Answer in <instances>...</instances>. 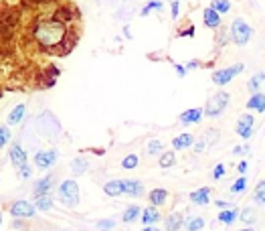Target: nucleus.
I'll use <instances>...</instances> for the list:
<instances>
[{
    "mask_svg": "<svg viewBox=\"0 0 265 231\" xmlns=\"http://www.w3.org/2000/svg\"><path fill=\"white\" fill-rule=\"evenodd\" d=\"M36 41L45 47H57L65 39V27L59 20H43L39 27L35 29Z\"/></svg>",
    "mask_w": 265,
    "mask_h": 231,
    "instance_id": "f257e3e1",
    "label": "nucleus"
},
{
    "mask_svg": "<svg viewBox=\"0 0 265 231\" xmlns=\"http://www.w3.org/2000/svg\"><path fill=\"white\" fill-rule=\"evenodd\" d=\"M59 201L65 203L67 207H77L79 205V187L75 180H63L59 187Z\"/></svg>",
    "mask_w": 265,
    "mask_h": 231,
    "instance_id": "f03ea898",
    "label": "nucleus"
},
{
    "mask_svg": "<svg viewBox=\"0 0 265 231\" xmlns=\"http://www.w3.org/2000/svg\"><path fill=\"white\" fill-rule=\"evenodd\" d=\"M227 104H229V93H225V91L214 93V95L209 97L207 107H205V114L211 116V118H217V116H221L225 112Z\"/></svg>",
    "mask_w": 265,
    "mask_h": 231,
    "instance_id": "7ed1b4c3",
    "label": "nucleus"
},
{
    "mask_svg": "<svg viewBox=\"0 0 265 231\" xmlns=\"http://www.w3.org/2000/svg\"><path fill=\"white\" fill-rule=\"evenodd\" d=\"M231 35H233V41L237 45H247L249 39H251V35H253V31H251V27L243 18H237L231 24Z\"/></svg>",
    "mask_w": 265,
    "mask_h": 231,
    "instance_id": "20e7f679",
    "label": "nucleus"
},
{
    "mask_svg": "<svg viewBox=\"0 0 265 231\" xmlns=\"http://www.w3.org/2000/svg\"><path fill=\"white\" fill-rule=\"evenodd\" d=\"M243 71V65L241 63H237L233 67H227V69H219V71H214L212 73V81L217 83V85H225V83H229L237 73H241Z\"/></svg>",
    "mask_w": 265,
    "mask_h": 231,
    "instance_id": "39448f33",
    "label": "nucleus"
},
{
    "mask_svg": "<svg viewBox=\"0 0 265 231\" xmlns=\"http://www.w3.org/2000/svg\"><path fill=\"white\" fill-rule=\"evenodd\" d=\"M237 134L239 136H243L245 140L251 138V134H253V118H251V114H243L241 118H239V124H237Z\"/></svg>",
    "mask_w": 265,
    "mask_h": 231,
    "instance_id": "423d86ee",
    "label": "nucleus"
},
{
    "mask_svg": "<svg viewBox=\"0 0 265 231\" xmlns=\"http://www.w3.org/2000/svg\"><path fill=\"white\" fill-rule=\"evenodd\" d=\"M35 207L29 203V201H17L15 205L10 207V213L15 217H33L35 215Z\"/></svg>",
    "mask_w": 265,
    "mask_h": 231,
    "instance_id": "0eeeda50",
    "label": "nucleus"
},
{
    "mask_svg": "<svg viewBox=\"0 0 265 231\" xmlns=\"http://www.w3.org/2000/svg\"><path fill=\"white\" fill-rule=\"evenodd\" d=\"M35 162L39 168H49L57 162V152L55 150H47V152H36Z\"/></svg>",
    "mask_w": 265,
    "mask_h": 231,
    "instance_id": "6e6552de",
    "label": "nucleus"
},
{
    "mask_svg": "<svg viewBox=\"0 0 265 231\" xmlns=\"http://www.w3.org/2000/svg\"><path fill=\"white\" fill-rule=\"evenodd\" d=\"M10 162L15 164L17 168H22V166H27V152H24L20 146H12L10 148Z\"/></svg>",
    "mask_w": 265,
    "mask_h": 231,
    "instance_id": "1a4fd4ad",
    "label": "nucleus"
},
{
    "mask_svg": "<svg viewBox=\"0 0 265 231\" xmlns=\"http://www.w3.org/2000/svg\"><path fill=\"white\" fill-rule=\"evenodd\" d=\"M249 89L253 91V95L255 93H263L265 91V73H257V75H253L249 79Z\"/></svg>",
    "mask_w": 265,
    "mask_h": 231,
    "instance_id": "9d476101",
    "label": "nucleus"
},
{
    "mask_svg": "<svg viewBox=\"0 0 265 231\" xmlns=\"http://www.w3.org/2000/svg\"><path fill=\"white\" fill-rule=\"evenodd\" d=\"M51 182H53V177H45V178H41L39 182H36V185H35V195H36V199L47 197V193L51 191Z\"/></svg>",
    "mask_w": 265,
    "mask_h": 231,
    "instance_id": "9b49d317",
    "label": "nucleus"
},
{
    "mask_svg": "<svg viewBox=\"0 0 265 231\" xmlns=\"http://www.w3.org/2000/svg\"><path fill=\"white\" fill-rule=\"evenodd\" d=\"M249 109H255V112H265V93H255L249 97L247 102Z\"/></svg>",
    "mask_w": 265,
    "mask_h": 231,
    "instance_id": "f8f14e48",
    "label": "nucleus"
},
{
    "mask_svg": "<svg viewBox=\"0 0 265 231\" xmlns=\"http://www.w3.org/2000/svg\"><path fill=\"white\" fill-rule=\"evenodd\" d=\"M124 191H125V195H132V197H140L144 193V187H142V182H138V180H124Z\"/></svg>",
    "mask_w": 265,
    "mask_h": 231,
    "instance_id": "ddd939ff",
    "label": "nucleus"
},
{
    "mask_svg": "<svg viewBox=\"0 0 265 231\" xmlns=\"http://www.w3.org/2000/svg\"><path fill=\"white\" fill-rule=\"evenodd\" d=\"M200 118H203V109H188V112L180 114V124H196Z\"/></svg>",
    "mask_w": 265,
    "mask_h": 231,
    "instance_id": "4468645a",
    "label": "nucleus"
},
{
    "mask_svg": "<svg viewBox=\"0 0 265 231\" xmlns=\"http://www.w3.org/2000/svg\"><path fill=\"white\" fill-rule=\"evenodd\" d=\"M194 144V136L193 134H180V136H176L174 140H172V146L174 148H188V146H193Z\"/></svg>",
    "mask_w": 265,
    "mask_h": 231,
    "instance_id": "2eb2a0df",
    "label": "nucleus"
},
{
    "mask_svg": "<svg viewBox=\"0 0 265 231\" xmlns=\"http://www.w3.org/2000/svg\"><path fill=\"white\" fill-rule=\"evenodd\" d=\"M160 221V213L156 207H148V209L144 211V217H142V223H146L148 227H154V223Z\"/></svg>",
    "mask_w": 265,
    "mask_h": 231,
    "instance_id": "dca6fc26",
    "label": "nucleus"
},
{
    "mask_svg": "<svg viewBox=\"0 0 265 231\" xmlns=\"http://www.w3.org/2000/svg\"><path fill=\"white\" fill-rule=\"evenodd\" d=\"M106 195H109V197H116V195H124V180H109L107 185L104 187Z\"/></svg>",
    "mask_w": 265,
    "mask_h": 231,
    "instance_id": "f3484780",
    "label": "nucleus"
},
{
    "mask_svg": "<svg viewBox=\"0 0 265 231\" xmlns=\"http://www.w3.org/2000/svg\"><path fill=\"white\" fill-rule=\"evenodd\" d=\"M205 24H207V27H211V29H217V27H219V24H221V18H219V12H217V10H214L212 6L205 10Z\"/></svg>",
    "mask_w": 265,
    "mask_h": 231,
    "instance_id": "a211bd4d",
    "label": "nucleus"
},
{
    "mask_svg": "<svg viewBox=\"0 0 265 231\" xmlns=\"http://www.w3.org/2000/svg\"><path fill=\"white\" fill-rule=\"evenodd\" d=\"M71 168H73V175H83L87 168H89V160L85 156H77L75 160L71 162Z\"/></svg>",
    "mask_w": 265,
    "mask_h": 231,
    "instance_id": "6ab92c4d",
    "label": "nucleus"
},
{
    "mask_svg": "<svg viewBox=\"0 0 265 231\" xmlns=\"http://www.w3.org/2000/svg\"><path fill=\"white\" fill-rule=\"evenodd\" d=\"M164 225H166L168 231H178L182 227V215L180 213H172L168 215V219L164 221Z\"/></svg>",
    "mask_w": 265,
    "mask_h": 231,
    "instance_id": "aec40b11",
    "label": "nucleus"
},
{
    "mask_svg": "<svg viewBox=\"0 0 265 231\" xmlns=\"http://www.w3.org/2000/svg\"><path fill=\"white\" fill-rule=\"evenodd\" d=\"M209 189H198V191H194L193 195H191V201L194 203V205H207L209 203Z\"/></svg>",
    "mask_w": 265,
    "mask_h": 231,
    "instance_id": "412c9836",
    "label": "nucleus"
},
{
    "mask_svg": "<svg viewBox=\"0 0 265 231\" xmlns=\"http://www.w3.org/2000/svg\"><path fill=\"white\" fill-rule=\"evenodd\" d=\"M166 197H168V193L164 191V189H154L152 193H150V201H152L154 207H156V205H162L164 201H166Z\"/></svg>",
    "mask_w": 265,
    "mask_h": 231,
    "instance_id": "4be33fe9",
    "label": "nucleus"
},
{
    "mask_svg": "<svg viewBox=\"0 0 265 231\" xmlns=\"http://www.w3.org/2000/svg\"><path fill=\"white\" fill-rule=\"evenodd\" d=\"M255 219H257V211L253 209V207H247V209L241 211V221H243L245 225L255 223Z\"/></svg>",
    "mask_w": 265,
    "mask_h": 231,
    "instance_id": "5701e85b",
    "label": "nucleus"
},
{
    "mask_svg": "<svg viewBox=\"0 0 265 231\" xmlns=\"http://www.w3.org/2000/svg\"><path fill=\"white\" fill-rule=\"evenodd\" d=\"M138 215H140V207L132 205V207H128V209L124 211V221L125 223H132V221H136V219H138Z\"/></svg>",
    "mask_w": 265,
    "mask_h": 231,
    "instance_id": "b1692460",
    "label": "nucleus"
},
{
    "mask_svg": "<svg viewBox=\"0 0 265 231\" xmlns=\"http://www.w3.org/2000/svg\"><path fill=\"white\" fill-rule=\"evenodd\" d=\"M22 116H24V106L20 104V106H17V107L10 112V116H8V124H18V122L22 120Z\"/></svg>",
    "mask_w": 265,
    "mask_h": 231,
    "instance_id": "393cba45",
    "label": "nucleus"
},
{
    "mask_svg": "<svg viewBox=\"0 0 265 231\" xmlns=\"http://www.w3.org/2000/svg\"><path fill=\"white\" fill-rule=\"evenodd\" d=\"M184 225H186V231H198V229L205 227V221H203L200 217H191Z\"/></svg>",
    "mask_w": 265,
    "mask_h": 231,
    "instance_id": "a878e982",
    "label": "nucleus"
},
{
    "mask_svg": "<svg viewBox=\"0 0 265 231\" xmlns=\"http://www.w3.org/2000/svg\"><path fill=\"white\" fill-rule=\"evenodd\" d=\"M237 215H239V211L237 209H229V211H223L221 215H219V221H223V223H233L235 219H237Z\"/></svg>",
    "mask_w": 265,
    "mask_h": 231,
    "instance_id": "bb28decb",
    "label": "nucleus"
},
{
    "mask_svg": "<svg viewBox=\"0 0 265 231\" xmlns=\"http://www.w3.org/2000/svg\"><path fill=\"white\" fill-rule=\"evenodd\" d=\"M174 162H176L174 152H164L162 158H160V166H162V168H168V166H172Z\"/></svg>",
    "mask_w": 265,
    "mask_h": 231,
    "instance_id": "cd10ccee",
    "label": "nucleus"
},
{
    "mask_svg": "<svg viewBox=\"0 0 265 231\" xmlns=\"http://www.w3.org/2000/svg\"><path fill=\"white\" fill-rule=\"evenodd\" d=\"M255 201L265 205V180L257 182V189H255Z\"/></svg>",
    "mask_w": 265,
    "mask_h": 231,
    "instance_id": "c85d7f7f",
    "label": "nucleus"
},
{
    "mask_svg": "<svg viewBox=\"0 0 265 231\" xmlns=\"http://www.w3.org/2000/svg\"><path fill=\"white\" fill-rule=\"evenodd\" d=\"M53 207V201L51 197H41V199H36V209H41V211H49Z\"/></svg>",
    "mask_w": 265,
    "mask_h": 231,
    "instance_id": "c756f323",
    "label": "nucleus"
},
{
    "mask_svg": "<svg viewBox=\"0 0 265 231\" xmlns=\"http://www.w3.org/2000/svg\"><path fill=\"white\" fill-rule=\"evenodd\" d=\"M245 187H247V180H245V177H241V178H239L237 182H233V187H231V193L235 195H239V193H243L245 191Z\"/></svg>",
    "mask_w": 265,
    "mask_h": 231,
    "instance_id": "7c9ffc66",
    "label": "nucleus"
},
{
    "mask_svg": "<svg viewBox=\"0 0 265 231\" xmlns=\"http://www.w3.org/2000/svg\"><path fill=\"white\" fill-rule=\"evenodd\" d=\"M122 166H124V168H134V166H138V156H136V154L125 156L124 160H122Z\"/></svg>",
    "mask_w": 265,
    "mask_h": 231,
    "instance_id": "2f4dec72",
    "label": "nucleus"
},
{
    "mask_svg": "<svg viewBox=\"0 0 265 231\" xmlns=\"http://www.w3.org/2000/svg\"><path fill=\"white\" fill-rule=\"evenodd\" d=\"M8 138H10V132H8L6 126H2V128H0V146H6Z\"/></svg>",
    "mask_w": 265,
    "mask_h": 231,
    "instance_id": "473e14b6",
    "label": "nucleus"
},
{
    "mask_svg": "<svg viewBox=\"0 0 265 231\" xmlns=\"http://www.w3.org/2000/svg\"><path fill=\"white\" fill-rule=\"evenodd\" d=\"M160 148H162L160 140H150V144H148V154H156V152H160Z\"/></svg>",
    "mask_w": 265,
    "mask_h": 231,
    "instance_id": "72a5a7b5",
    "label": "nucleus"
},
{
    "mask_svg": "<svg viewBox=\"0 0 265 231\" xmlns=\"http://www.w3.org/2000/svg\"><path fill=\"white\" fill-rule=\"evenodd\" d=\"M212 8L217 10V12H229L231 2H223V0H221V2H214V4H212Z\"/></svg>",
    "mask_w": 265,
    "mask_h": 231,
    "instance_id": "f704fd0d",
    "label": "nucleus"
},
{
    "mask_svg": "<svg viewBox=\"0 0 265 231\" xmlns=\"http://www.w3.org/2000/svg\"><path fill=\"white\" fill-rule=\"evenodd\" d=\"M225 177V164H217L212 170V178H223Z\"/></svg>",
    "mask_w": 265,
    "mask_h": 231,
    "instance_id": "c9c22d12",
    "label": "nucleus"
},
{
    "mask_svg": "<svg viewBox=\"0 0 265 231\" xmlns=\"http://www.w3.org/2000/svg\"><path fill=\"white\" fill-rule=\"evenodd\" d=\"M18 177H20V178H29V177H31V168H29V164L22 166V168H18Z\"/></svg>",
    "mask_w": 265,
    "mask_h": 231,
    "instance_id": "e433bc0d",
    "label": "nucleus"
},
{
    "mask_svg": "<svg viewBox=\"0 0 265 231\" xmlns=\"http://www.w3.org/2000/svg\"><path fill=\"white\" fill-rule=\"evenodd\" d=\"M160 6H162V2H150V4H148L144 10H142V17H146V15H148V12L152 10V8H160Z\"/></svg>",
    "mask_w": 265,
    "mask_h": 231,
    "instance_id": "4c0bfd02",
    "label": "nucleus"
},
{
    "mask_svg": "<svg viewBox=\"0 0 265 231\" xmlns=\"http://www.w3.org/2000/svg\"><path fill=\"white\" fill-rule=\"evenodd\" d=\"M207 146H209V142H205V138H203L200 142L194 144V150H196V152H203V150H207Z\"/></svg>",
    "mask_w": 265,
    "mask_h": 231,
    "instance_id": "58836bf2",
    "label": "nucleus"
},
{
    "mask_svg": "<svg viewBox=\"0 0 265 231\" xmlns=\"http://www.w3.org/2000/svg\"><path fill=\"white\" fill-rule=\"evenodd\" d=\"M97 227L107 231V229H111V227H113V221H109V219H107V221H99V223H97Z\"/></svg>",
    "mask_w": 265,
    "mask_h": 231,
    "instance_id": "ea45409f",
    "label": "nucleus"
},
{
    "mask_svg": "<svg viewBox=\"0 0 265 231\" xmlns=\"http://www.w3.org/2000/svg\"><path fill=\"white\" fill-rule=\"evenodd\" d=\"M235 154H247L249 152V146L245 144V146H235V150H233Z\"/></svg>",
    "mask_w": 265,
    "mask_h": 231,
    "instance_id": "a19ab883",
    "label": "nucleus"
},
{
    "mask_svg": "<svg viewBox=\"0 0 265 231\" xmlns=\"http://www.w3.org/2000/svg\"><path fill=\"white\" fill-rule=\"evenodd\" d=\"M229 205H231V203H225V201H217V207H221V209H225V211H229Z\"/></svg>",
    "mask_w": 265,
    "mask_h": 231,
    "instance_id": "79ce46f5",
    "label": "nucleus"
},
{
    "mask_svg": "<svg viewBox=\"0 0 265 231\" xmlns=\"http://www.w3.org/2000/svg\"><path fill=\"white\" fill-rule=\"evenodd\" d=\"M237 170H239V173H245V170H247V162H241V164L237 166Z\"/></svg>",
    "mask_w": 265,
    "mask_h": 231,
    "instance_id": "37998d69",
    "label": "nucleus"
},
{
    "mask_svg": "<svg viewBox=\"0 0 265 231\" xmlns=\"http://www.w3.org/2000/svg\"><path fill=\"white\" fill-rule=\"evenodd\" d=\"M176 73H178V75H184V73H186V69H184L182 65H176Z\"/></svg>",
    "mask_w": 265,
    "mask_h": 231,
    "instance_id": "c03bdc74",
    "label": "nucleus"
},
{
    "mask_svg": "<svg viewBox=\"0 0 265 231\" xmlns=\"http://www.w3.org/2000/svg\"><path fill=\"white\" fill-rule=\"evenodd\" d=\"M176 8H178V2H172V17L178 15V10H176Z\"/></svg>",
    "mask_w": 265,
    "mask_h": 231,
    "instance_id": "a18cd8bd",
    "label": "nucleus"
},
{
    "mask_svg": "<svg viewBox=\"0 0 265 231\" xmlns=\"http://www.w3.org/2000/svg\"><path fill=\"white\" fill-rule=\"evenodd\" d=\"M144 231H160V229H156V227H146Z\"/></svg>",
    "mask_w": 265,
    "mask_h": 231,
    "instance_id": "49530a36",
    "label": "nucleus"
},
{
    "mask_svg": "<svg viewBox=\"0 0 265 231\" xmlns=\"http://www.w3.org/2000/svg\"><path fill=\"white\" fill-rule=\"evenodd\" d=\"M241 231H253V229H241Z\"/></svg>",
    "mask_w": 265,
    "mask_h": 231,
    "instance_id": "de8ad7c7",
    "label": "nucleus"
}]
</instances>
